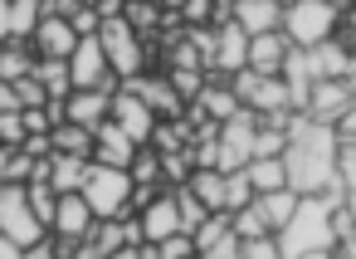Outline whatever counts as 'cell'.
Instances as JSON below:
<instances>
[{
    "mask_svg": "<svg viewBox=\"0 0 356 259\" xmlns=\"http://www.w3.org/2000/svg\"><path fill=\"white\" fill-rule=\"evenodd\" d=\"M337 127H322L312 123L307 113L293 118L288 127V152H283V166H288V191L298 196H337L346 201V181L337 171Z\"/></svg>",
    "mask_w": 356,
    "mask_h": 259,
    "instance_id": "obj_1",
    "label": "cell"
},
{
    "mask_svg": "<svg viewBox=\"0 0 356 259\" xmlns=\"http://www.w3.org/2000/svg\"><path fill=\"white\" fill-rule=\"evenodd\" d=\"M337 205H346V201H337V196H302L298 215L273 235L278 249H283V259H302V254H327V249H337V225H332Z\"/></svg>",
    "mask_w": 356,
    "mask_h": 259,
    "instance_id": "obj_2",
    "label": "cell"
},
{
    "mask_svg": "<svg viewBox=\"0 0 356 259\" xmlns=\"http://www.w3.org/2000/svg\"><path fill=\"white\" fill-rule=\"evenodd\" d=\"M346 20V6H332V0H298V6H283V40L293 49H322L327 40H337Z\"/></svg>",
    "mask_w": 356,
    "mask_h": 259,
    "instance_id": "obj_3",
    "label": "cell"
},
{
    "mask_svg": "<svg viewBox=\"0 0 356 259\" xmlns=\"http://www.w3.org/2000/svg\"><path fill=\"white\" fill-rule=\"evenodd\" d=\"M98 40H103L108 69H113V79H118L122 88H127V84H137V79H147V45H142V35H137L127 20L103 25V30H98Z\"/></svg>",
    "mask_w": 356,
    "mask_h": 259,
    "instance_id": "obj_4",
    "label": "cell"
},
{
    "mask_svg": "<svg viewBox=\"0 0 356 259\" xmlns=\"http://www.w3.org/2000/svg\"><path fill=\"white\" fill-rule=\"evenodd\" d=\"M132 176L127 171H113V166H93L88 171V181H83V201H88V210L98 215V220H122L127 215V201H132Z\"/></svg>",
    "mask_w": 356,
    "mask_h": 259,
    "instance_id": "obj_5",
    "label": "cell"
},
{
    "mask_svg": "<svg viewBox=\"0 0 356 259\" xmlns=\"http://www.w3.org/2000/svg\"><path fill=\"white\" fill-rule=\"evenodd\" d=\"M0 235H10L20 249H35L49 235L30 210V186H0Z\"/></svg>",
    "mask_w": 356,
    "mask_h": 259,
    "instance_id": "obj_6",
    "label": "cell"
},
{
    "mask_svg": "<svg viewBox=\"0 0 356 259\" xmlns=\"http://www.w3.org/2000/svg\"><path fill=\"white\" fill-rule=\"evenodd\" d=\"M254 137H259V118H254L249 108L220 127V171H225V176L249 171V162H254Z\"/></svg>",
    "mask_w": 356,
    "mask_h": 259,
    "instance_id": "obj_7",
    "label": "cell"
},
{
    "mask_svg": "<svg viewBox=\"0 0 356 259\" xmlns=\"http://www.w3.org/2000/svg\"><path fill=\"white\" fill-rule=\"evenodd\" d=\"M244 69H249V35H244L239 25H225V30H215V59H210V79H225V84H234Z\"/></svg>",
    "mask_w": 356,
    "mask_h": 259,
    "instance_id": "obj_8",
    "label": "cell"
},
{
    "mask_svg": "<svg viewBox=\"0 0 356 259\" xmlns=\"http://www.w3.org/2000/svg\"><path fill=\"white\" fill-rule=\"evenodd\" d=\"M127 88L152 108V118H156V123H181V118H186V108H191V103H181V93L171 88V79H166V74H147V79H137V84H127Z\"/></svg>",
    "mask_w": 356,
    "mask_h": 259,
    "instance_id": "obj_9",
    "label": "cell"
},
{
    "mask_svg": "<svg viewBox=\"0 0 356 259\" xmlns=\"http://www.w3.org/2000/svg\"><path fill=\"white\" fill-rule=\"evenodd\" d=\"M351 108H356V88L351 84H312V98H307V118L312 123L337 127Z\"/></svg>",
    "mask_w": 356,
    "mask_h": 259,
    "instance_id": "obj_10",
    "label": "cell"
},
{
    "mask_svg": "<svg viewBox=\"0 0 356 259\" xmlns=\"http://www.w3.org/2000/svg\"><path fill=\"white\" fill-rule=\"evenodd\" d=\"M113 123L137 142V147H152V132H156V118H152V108L132 93V88H122L118 98H113Z\"/></svg>",
    "mask_w": 356,
    "mask_h": 259,
    "instance_id": "obj_11",
    "label": "cell"
},
{
    "mask_svg": "<svg viewBox=\"0 0 356 259\" xmlns=\"http://www.w3.org/2000/svg\"><path fill=\"white\" fill-rule=\"evenodd\" d=\"M137 152H142V147H137V142H132V137H127V132H122V127L113 123V118H108V123H103V127L93 132V166H113V171H127Z\"/></svg>",
    "mask_w": 356,
    "mask_h": 259,
    "instance_id": "obj_12",
    "label": "cell"
},
{
    "mask_svg": "<svg viewBox=\"0 0 356 259\" xmlns=\"http://www.w3.org/2000/svg\"><path fill=\"white\" fill-rule=\"evenodd\" d=\"M93 225H98V215L88 210V201H83V196H59V215H54V225H49V235H54V240L79 244V240H88V235H93Z\"/></svg>",
    "mask_w": 356,
    "mask_h": 259,
    "instance_id": "obj_13",
    "label": "cell"
},
{
    "mask_svg": "<svg viewBox=\"0 0 356 259\" xmlns=\"http://www.w3.org/2000/svg\"><path fill=\"white\" fill-rule=\"evenodd\" d=\"M142 235H147V244H166V240H176V235H186L181 230V210H176V196L171 191H161L142 215Z\"/></svg>",
    "mask_w": 356,
    "mask_h": 259,
    "instance_id": "obj_14",
    "label": "cell"
},
{
    "mask_svg": "<svg viewBox=\"0 0 356 259\" xmlns=\"http://www.w3.org/2000/svg\"><path fill=\"white\" fill-rule=\"evenodd\" d=\"M108 118H113V93H103V88L74 93V98L64 103V123H74V127H83V132H98Z\"/></svg>",
    "mask_w": 356,
    "mask_h": 259,
    "instance_id": "obj_15",
    "label": "cell"
},
{
    "mask_svg": "<svg viewBox=\"0 0 356 259\" xmlns=\"http://www.w3.org/2000/svg\"><path fill=\"white\" fill-rule=\"evenodd\" d=\"M234 25L259 40V35H283V6H273V0H244V6H234Z\"/></svg>",
    "mask_w": 356,
    "mask_h": 259,
    "instance_id": "obj_16",
    "label": "cell"
},
{
    "mask_svg": "<svg viewBox=\"0 0 356 259\" xmlns=\"http://www.w3.org/2000/svg\"><path fill=\"white\" fill-rule=\"evenodd\" d=\"M288 54H293V45H288L283 35H259V40H249V69L264 74V79H283Z\"/></svg>",
    "mask_w": 356,
    "mask_h": 259,
    "instance_id": "obj_17",
    "label": "cell"
},
{
    "mask_svg": "<svg viewBox=\"0 0 356 259\" xmlns=\"http://www.w3.org/2000/svg\"><path fill=\"white\" fill-rule=\"evenodd\" d=\"M195 108H200V113H205V118H210L215 127H225L229 118H239V113H244V108H239V98H234V88H229L225 79H210Z\"/></svg>",
    "mask_w": 356,
    "mask_h": 259,
    "instance_id": "obj_18",
    "label": "cell"
},
{
    "mask_svg": "<svg viewBox=\"0 0 356 259\" xmlns=\"http://www.w3.org/2000/svg\"><path fill=\"white\" fill-rule=\"evenodd\" d=\"M88 171H93V162H83V157H54V166H49V186H54L59 196H79L83 181H88Z\"/></svg>",
    "mask_w": 356,
    "mask_h": 259,
    "instance_id": "obj_19",
    "label": "cell"
},
{
    "mask_svg": "<svg viewBox=\"0 0 356 259\" xmlns=\"http://www.w3.org/2000/svg\"><path fill=\"white\" fill-rule=\"evenodd\" d=\"M254 205H259V215L268 220V230L278 235V230H283V225H288V220L298 215V205H302V196H298V191H268V196H259Z\"/></svg>",
    "mask_w": 356,
    "mask_h": 259,
    "instance_id": "obj_20",
    "label": "cell"
},
{
    "mask_svg": "<svg viewBox=\"0 0 356 259\" xmlns=\"http://www.w3.org/2000/svg\"><path fill=\"white\" fill-rule=\"evenodd\" d=\"M249 181H254V196L288 191V166H283V157H254V162H249Z\"/></svg>",
    "mask_w": 356,
    "mask_h": 259,
    "instance_id": "obj_21",
    "label": "cell"
},
{
    "mask_svg": "<svg viewBox=\"0 0 356 259\" xmlns=\"http://www.w3.org/2000/svg\"><path fill=\"white\" fill-rule=\"evenodd\" d=\"M44 20V6L40 0H10V45H30L35 30Z\"/></svg>",
    "mask_w": 356,
    "mask_h": 259,
    "instance_id": "obj_22",
    "label": "cell"
},
{
    "mask_svg": "<svg viewBox=\"0 0 356 259\" xmlns=\"http://www.w3.org/2000/svg\"><path fill=\"white\" fill-rule=\"evenodd\" d=\"M40 69V59L30 54V45H6L0 49V84H25Z\"/></svg>",
    "mask_w": 356,
    "mask_h": 259,
    "instance_id": "obj_23",
    "label": "cell"
},
{
    "mask_svg": "<svg viewBox=\"0 0 356 259\" xmlns=\"http://www.w3.org/2000/svg\"><path fill=\"white\" fill-rule=\"evenodd\" d=\"M49 137H54V157H83V162H93V132L64 123V127H54Z\"/></svg>",
    "mask_w": 356,
    "mask_h": 259,
    "instance_id": "obj_24",
    "label": "cell"
},
{
    "mask_svg": "<svg viewBox=\"0 0 356 259\" xmlns=\"http://www.w3.org/2000/svg\"><path fill=\"white\" fill-rule=\"evenodd\" d=\"M35 79L44 84L49 103H69V98H74V74H69V64H40Z\"/></svg>",
    "mask_w": 356,
    "mask_h": 259,
    "instance_id": "obj_25",
    "label": "cell"
},
{
    "mask_svg": "<svg viewBox=\"0 0 356 259\" xmlns=\"http://www.w3.org/2000/svg\"><path fill=\"white\" fill-rule=\"evenodd\" d=\"M191 191L205 201L210 215H225V171H195L191 176Z\"/></svg>",
    "mask_w": 356,
    "mask_h": 259,
    "instance_id": "obj_26",
    "label": "cell"
},
{
    "mask_svg": "<svg viewBox=\"0 0 356 259\" xmlns=\"http://www.w3.org/2000/svg\"><path fill=\"white\" fill-rule=\"evenodd\" d=\"M171 196H176V210H181V230H186V235H195V230H200V225L210 220L205 201H200V196H195L191 186H181V191H171Z\"/></svg>",
    "mask_w": 356,
    "mask_h": 259,
    "instance_id": "obj_27",
    "label": "cell"
},
{
    "mask_svg": "<svg viewBox=\"0 0 356 259\" xmlns=\"http://www.w3.org/2000/svg\"><path fill=\"white\" fill-rule=\"evenodd\" d=\"M229 230L239 235V244H249V240H268V235H273V230H268V220L259 215V205L234 210V215H229Z\"/></svg>",
    "mask_w": 356,
    "mask_h": 259,
    "instance_id": "obj_28",
    "label": "cell"
},
{
    "mask_svg": "<svg viewBox=\"0 0 356 259\" xmlns=\"http://www.w3.org/2000/svg\"><path fill=\"white\" fill-rule=\"evenodd\" d=\"M166 79H171V88L181 93V103H200V93H205V84H210L205 69H166Z\"/></svg>",
    "mask_w": 356,
    "mask_h": 259,
    "instance_id": "obj_29",
    "label": "cell"
},
{
    "mask_svg": "<svg viewBox=\"0 0 356 259\" xmlns=\"http://www.w3.org/2000/svg\"><path fill=\"white\" fill-rule=\"evenodd\" d=\"M127 176H132V186H161V152H152V147H142V152L132 157V166H127Z\"/></svg>",
    "mask_w": 356,
    "mask_h": 259,
    "instance_id": "obj_30",
    "label": "cell"
},
{
    "mask_svg": "<svg viewBox=\"0 0 356 259\" xmlns=\"http://www.w3.org/2000/svg\"><path fill=\"white\" fill-rule=\"evenodd\" d=\"M259 196H254V181H249V171H234V176H225V215H234V210H244V205H254Z\"/></svg>",
    "mask_w": 356,
    "mask_h": 259,
    "instance_id": "obj_31",
    "label": "cell"
},
{
    "mask_svg": "<svg viewBox=\"0 0 356 259\" xmlns=\"http://www.w3.org/2000/svg\"><path fill=\"white\" fill-rule=\"evenodd\" d=\"M30 210H35V215H40V225L49 230V225H54V215H59V191H54V186H44V181H35V186H30Z\"/></svg>",
    "mask_w": 356,
    "mask_h": 259,
    "instance_id": "obj_32",
    "label": "cell"
},
{
    "mask_svg": "<svg viewBox=\"0 0 356 259\" xmlns=\"http://www.w3.org/2000/svg\"><path fill=\"white\" fill-rule=\"evenodd\" d=\"M225 235H234V230H229V215H210V220L191 235V244H195V254H205V249H215Z\"/></svg>",
    "mask_w": 356,
    "mask_h": 259,
    "instance_id": "obj_33",
    "label": "cell"
},
{
    "mask_svg": "<svg viewBox=\"0 0 356 259\" xmlns=\"http://www.w3.org/2000/svg\"><path fill=\"white\" fill-rule=\"evenodd\" d=\"M283 152H288V132H278V127H264V123H259L254 157H283Z\"/></svg>",
    "mask_w": 356,
    "mask_h": 259,
    "instance_id": "obj_34",
    "label": "cell"
},
{
    "mask_svg": "<svg viewBox=\"0 0 356 259\" xmlns=\"http://www.w3.org/2000/svg\"><path fill=\"white\" fill-rule=\"evenodd\" d=\"M15 93H20V108L25 113H40V108H49V93H44V84L30 74L25 84H15Z\"/></svg>",
    "mask_w": 356,
    "mask_h": 259,
    "instance_id": "obj_35",
    "label": "cell"
},
{
    "mask_svg": "<svg viewBox=\"0 0 356 259\" xmlns=\"http://www.w3.org/2000/svg\"><path fill=\"white\" fill-rule=\"evenodd\" d=\"M30 127H25V113H6L0 118V147H25Z\"/></svg>",
    "mask_w": 356,
    "mask_h": 259,
    "instance_id": "obj_36",
    "label": "cell"
},
{
    "mask_svg": "<svg viewBox=\"0 0 356 259\" xmlns=\"http://www.w3.org/2000/svg\"><path fill=\"white\" fill-rule=\"evenodd\" d=\"M239 259H283V249H278V240L268 235V240H249V244H239Z\"/></svg>",
    "mask_w": 356,
    "mask_h": 259,
    "instance_id": "obj_37",
    "label": "cell"
},
{
    "mask_svg": "<svg viewBox=\"0 0 356 259\" xmlns=\"http://www.w3.org/2000/svg\"><path fill=\"white\" fill-rule=\"evenodd\" d=\"M156 249H161V259H195L191 235H176V240H166V244H156Z\"/></svg>",
    "mask_w": 356,
    "mask_h": 259,
    "instance_id": "obj_38",
    "label": "cell"
},
{
    "mask_svg": "<svg viewBox=\"0 0 356 259\" xmlns=\"http://www.w3.org/2000/svg\"><path fill=\"white\" fill-rule=\"evenodd\" d=\"M200 259H239V235H225L215 249H205Z\"/></svg>",
    "mask_w": 356,
    "mask_h": 259,
    "instance_id": "obj_39",
    "label": "cell"
},
{
    "mask_svg": "<svg viewBox=\"0 0 356 259\" xmlns=\"http://www.w3.org/2000/svg\"><path fill=\"white\" fill-rule=\"evenodd\" d=\"M6 113H25L20 108V93H15V84H0V118Z\"/></svg>",
    "mask_w": 356,
    "mask_h": 259,
    "instance_id": "obj_40",
    "label": "cell"
},
{
    "mask_svg": "<svg viewBox=\"0 0 356 259\" xmlns=\"http://www.w3.org/2000/svg\"><path fill=\"white\" fill-rule=\"evenodd\" d=\"M0 259H25V249H20L10 235H0Z\"/></svg>",
    "mask_w": 356,
    "mask_h": 259,
    "instance_id": "obj_41",
    "label": "cell"
},
{
    "mask_svg": "<svg viewBox=\"0 0 356 259\" xmlns=\"http://www.w3.org/2000/svg\"><path fill=\"white\" fill-rule=\"evenodd\" d=\"M0 45H10V0H0Z\"/></svg>",
    "mask_w": 356,
    "mask_h": 259,
    "instance_id": "obj_42",
    "label": "cell"
},
{
    "mask_svg": "<svg viewBox=\"0 0 356 259\" xmlns=\"http://www.w3.org/2000/svg\"><path fill=\"white\" fill-rule=\"evenodd\" d=\"M341 181H346V210L356 215V171H351V176H341Z\"/></svg>",
    "mask_w": 356,
    "mask_h": 259,
    "instance_id": "obj_43",
    "label": "cell"
},
{
    "mask_svg": "<svg viewBox=\"0 0 356 259\" xmlns=\"http://www.w3.org/2000/svg\"><path fill=\"white\" fill-rule=\"evenodd\" d=\"M137 259H161V249H156V244H142V249H137Z\"/></svg>",
    "mask_w": 356,
    "mask_h": 259,
    "instance_id": "obj_44",
    "label": "cell"
},
{
    "mask_svg": "<svg viewBox=\"0 0 356 259\" xmlns=\"http://www.w3.org/2000/svg\"><path fill=\"white\" fill-rule=\"evenodd\" d=\"M108 259H137V249H118V254H108Z\"/></svg>",
    "mask_w": 356,
    "mask_h": 259,
    "instance_id": "obj_45",
    "label": "cell"
},
{
    "mask_svg": "<svg viewBox=\"0 0 356 259\" xmlns=\"http://www.w3.org/2000/svg\"><path fill=\"white\" fill-rule=\"evenodd\" d=\"M302 259H337V249H327V254H302Z\"/></svg>",
    "mask_w": 356,
    "mask_h": 259,
    "instance_id": "obj_46",
    "label": "cell"
},
{
    "mask_svg": "<svg viewBox=\"0 0 356 259\" xmlns=\"http://www.w3.org/2000/svg\"><path fill=\"white\" fill-rule=\"evenodd\" d=\"M341 244H351V249H356V235H351V240H341Z\"/></svg>",
    "mask_w": 356,
    "mask_h": 259,
    "instance_id": "obj_47",
    "label": "cell"
},
{
    "mask_svg": "<svg viewBox=\"0 0 356 259\" xmlns=\"http://www.w3.org/2000/svg\"><path fill=\"white\" fill-rule=\"evenodd\" d=\"M0 49H6V45H0Z\"/></svg>",
    "mask_w": 356,
    "mask_h": 259,
    "instance_id": "obj_48",
    "label": "cell"
}]
</instances>
